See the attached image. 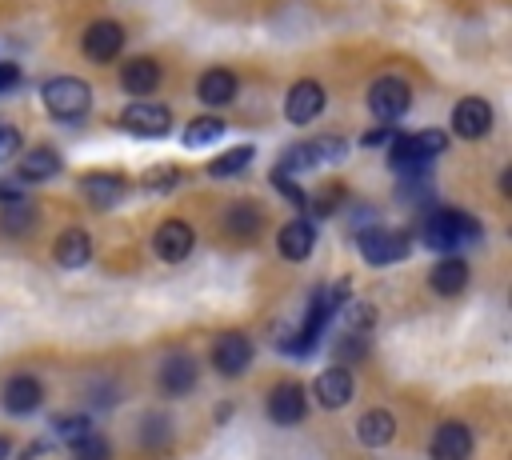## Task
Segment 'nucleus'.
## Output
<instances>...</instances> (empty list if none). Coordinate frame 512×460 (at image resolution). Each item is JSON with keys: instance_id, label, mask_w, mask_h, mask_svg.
Segmentation results:
<instances>
[{"instance_id": "21", "label": "nucleus", "mask_w": 512, "mask_h": 460, "mask_svg": "<svg viewBox=\"0 0 512 460\" xmlns=\"http://www.w3.org/2000/svg\"><path fill=\"white\" fill-rule=\"evenodd\" d=\"M120 88L132 92V96H148V92H156V88H160V64L148 60V56L128 60V64L120 68Z\"/></svg>"}, {"instance_id": "25", "label": "nucleus", "mask_w": 512, "mask_h": 460, "mask_svg": "<svg viewBox=\"0 0 512 460\" xmlns=\"http://www.w3.org/2000/svg\"><path fill=\"white\" fill-rule=\"evenodd\" d=\"M260 224H264V216H260V208L252 200H236L224 212V232L236 236V240H252L260 232Z\"/></svg>"}, {"instance_id": "30", "label": "nucleus", "mask_w": 512, "mask_h": 460, "mask_svg": "<svg viewBox=\"0 0 512 460\" xmlns=\"http://www.w3.org/2000/svg\"><path fill=\"white\" fill-rule=\"evenodd\" d=\"M308 144H312L316 168H320V164H336V160H344V156H348V140H344V136H336V132H328V136H320V140H308Z\"/></svg>"}, {"instance_id": "11", "label": "nucleus", "mask_w": 512, "mask_h": 460, "mask_svg": "<svg viewBox=\"0 0 512 460\" xmlns=\"http://www.w3.org/2000/svg\"><path fill=\"white\" fill-rule=\"evenodd\" d=\"M192 244H196V232L184 220H164L152 232V252L160 260H168V264H180L184 256H192Z\"/></svg>"}, {"instance_id": "33", "label": "nucleus", "mask_w": 512, "mask_h": 460, "mask_svg": "<svg viewBox=\"0 0 512 460\" xmlns=\"http://www.w3.org/2000/svg\"><path fill=\"white\" fill-rule=\"evenodd\" d=\"M284 176H296V172H308V168H316V156H312V144H292L284 156H280V164H276Z\"/></svg>"}, {"instance_id": "39", "label": "nucleus", "mask_w": 512, "mask_h": 460, "mask_svg": "<svg viewBox=\"0 0 512 460\" xmlns=\"http://www.w3.org/2000/svg\"><path fill=\"white\" fill-rule=\"evenodd\" d=\"M272 184H276V192H280V196H288L296 208H304V192L292 184V176H284L280 168H272Z\"/></svg>"}, {"instance_id": "26", "label": "nucleus", "mask_w": 512, "mask_h": 460, "mask_svg": "<svg viewBox=\"0 0 512 460\" xmlns=\"http://www.w3.org/2000/svg\"><path fill=\"white\" fill-rule=\"evenodd\" d=\"M428 284H432L440 296H456V292L468 284V264H464L460 256H444L440 264H432Z\"/></svg>"}, {"instance_id": "18", "label": "nucleus", "mask_w": 512, "mask_h": 460, "mask_svg": "<svg viewBox=\"0 0 512 460\" xmlns=\"http://www.w3.org/2000/svg\"><path fill=\"white\" fill-rule=\"evenodd\" d=\"M56 172H60V152L48 148V144H36V148H28V152L16 160V180H20V184H36V180H48V176H56Z\"/></svg>"}, {"instance_id": "43", "label": "nucleus", "mask_w": 512, "mask_h": 460, "mask_svg": "<svg viewBox=\"0 0 512 460\" xmlns=\"http://www.w3.org/2000/svg\"><path fill=\"white\" fill-rule=\"evenodd\" d=\"M0 460H8V436H0Z\"/></svg>"}, {"instance_id": "22", "label": "nucleus", "mask_w": 512, "mask_h": 460, "mask_svg": "<svg viewBox=\"0 0 512 460\" xmlns=\"http://www.w3.org/2000/svg\"><path fill=\"white\" fill-rule=\"evenodd\" d=\"M52 256H56V264H64V268H80V264H88V256H92V236H88L84 228H64V232L56 236Z\"/></svg>"}, {"instance_id": "28", "label": "nucleus", "mask_w": 512, "mask_h": 460, "mask_svg": "<svg viewBox=\"0 0 512 460\" xmlns=\"http://www.w3.org/2000/svg\"><path fill=\"white\" fill-rule=\"evenodd\" d=\"M252 156H256L252 144H236V148H228V152L208 160V176H236V172H244L252 164Z\"/></svg>"}, {"instance_id": "20", "label": "nucleus", "mask_w": 512, "mask_h": 460, "mask_svg": "<svg viewBox=\"0 0 512 460\" xmlns=\"http://www.w3.org/2000/svg\"><path fill=\"white\" fill-rule=\"evenodd\" d=\"M312 244H316V228L308 220H288L276 232V248H280L284 260H308L312 256Z\"/></svg>"}, {"instance_id": "19", "label": "nucleus", "mask_w": 512, "mask_h": 460, "mask_svg": "<svg viewBox=\"0 0 512 460\" xmlns=\"http://www.w3.org/2000/svg\"><path fill=\"white\" fill-rule=\"evenodd\" d=\"M40 400H44V388H40V380L28 376V372H20V376H12V380L4 384V408H8L12 416H28V412H36Z\"/></svg>"}, {"instance_id": "8", "label": "nucleus", "mask_w": 512, "mask_h": 460, "mask_svg": "<svg viewBox=\"0 0 512 460\" xmlns=\"http://www.w3.org/2000/svg\"><path fill=\"white\" fill-rule=\"evenodd\" d=\"M324 104H328L324 84H316V80H296V84L288 88V96H284V116H288L292 124H312V120L324 112Z\"/></svg>"}, {"instance_id": "23", "label": "nucleus", "mask_w": 512, "mask_h": 460, "mask_svg": "<svg viewBox=\"0 0 512 460\" xmlns=\"http://www.w3.org/2000/svg\"><path fill=\"white\" fill-rule=\"evenodd\" d=\"M356 436H360V444H364V448H384V444L396 436V416H392V412H384V408H372V412H364V416H360Z\"/></svg>"}, {"instance_id": "5", "label": "nucleus", "mask_w": 512, "mask_h": 460, "mask_svg": "<svg viewBox=\"0 0 512 460\" xmlns=\"http://www.w3.org/2000/svg\"><path fill=\"white\" fill-rule=\"evenodd\" d=\"M356 248H360V256L368 260V264H396V260H404L408 256V232H400V228H384V224H372V228H360L356 232Z\"/></svg>"}, {"instance_id": "17", "label": "nucleus", "mask_w": 512, "mask_h": 460, "mask_svg": "<svg viewBox=\"0 0 512 460\" xmlns=\"http://www.w3.org/2000/svg\"><path fill=\"white\" fill-rule=\"evenodd\" d=\"M428 452H432V460H468V456H472V432H468L464 424L448 420V424L436 428Z\"/></svg>"}, {"instance_id": "34", "label": "nucleus", "mask_w": 512, "mask_h": 460, "mask_svg": "<svg viewBox=\"0 0 512 460\" xmlns=\"http://www.w3.org/2000/svg\"><path fill=\"white\" fill-rule=\"evenodd\" d=\"M52 432L60 436V440H80V436H88L92 432V420L84 416V412H72V416H56V424H52Z\"/></svg>"}, {"instance_id": "16", "label": "nucleus", "mask_w": 512, "mask_h": 460, "mask_svg": "<svg viewBox=\"0 0 512 460\" xmlns=\"http://www.w3.org/2000/svg\"><path fill=\"white\" fill-rule=\"evenodd\" d=\"M80 188H84V196L96 204V208H112V204H120L124 200V192H128V180L120 176V172H84L80 176Z\"/></svg>"}, {"instance_id": "9", "label": "nucleus", "mask_w": 512, "mask_h": 460, "mask_svg": "<svg viewBox=\"0 0 512 460\" xmlns=\"http://www.w3.org/2000/svg\"><path fill=\"white\" fill-rule=\"evenodd\" d=\"M452 132L464 140H480L492 132V104L484 96H464L452 108Z\"/></svg>"}, {"instance_id": "14", "label": "nucleus", "mask_w": 512, "mask_h": 460, "mask_svg": "<svg viewBox=\"0 0 512 460\" xmlns=\"http://www.w3.org/2000/svg\"><path fill=\"white\" fill-rule=\"evenodd\" d=\"M352 392H356V380H352V372L348 368H328V372H320L316 376V384H312V396H316V404L320 408H328V412H336V408H344L348 400H352Z\"/></svg>"}, {"instance_id": "29", "label": "nucleus", "mask_w": 512, "mask_h": 460, "mask_svg": "<svg viewBox=\"0 0 512 460\" xmlns=\"http://www.w3.org/2000/svg\"><path fill=\"white\" fill-rule=\"evenodd\" d=\"M224 136V116H196L188 128H184V144L188 148H204L212 140Z\"/></svg>"}, {"instance_id": "36", "label": "nucleus", "mask_w": 512, "mask_h": 460, "mask_svg": "<svg viewBox=\"0 0 512 460\" xmlns=\"http://www.w3.org/2000/svg\"><path fill=\"white\" fill-rule=\"evenodd\" d=\"M340 312H344V324H348V332H360V336H364V328L376 320L372 304H364V300H356V304H352V300H344V308H340Z\"/></svg>"}, {"instance_id": "41", "label": "nucleus", "mask_w": 512, "mask_h": 460, "mask_svg": "<svg viewBox=\"0 0 512 460\" xmlns=\"http://www.w3.org/2000/svg\"><path fill=\"white\" fill-rule=\"evenodd\" d=\"M392 140H396L392 124H380V128H372V132H364V136H360V144H364V148H380V144H392Z\"/></svg>"}, {"instance_id": "12", "label": "nucleus", "mask_w": 512, "mask_h": 460, "mask_svg": "<svg viewBox=\"0 0 512 460\" xmlns=\"http://www.w3.org/2000/svg\"><path fill=\"white\" fill-rule=\"evenodd\" d=\"M212 364L220 376H240L252 364V340L244 332H224L212 344Z\"/></svg>"}, {"instance_id": "2", "label": "nucleus", "mask_w": 512, "mask_h": 460, "mask_svg": "<svg viewBox=\"0 0 512 460\" xmlns=\"http://www.w3.org/2000/svg\"><path fill=\"white\" fill-rule=\"evenodd\" d=\"M420 240L436 252H452V248H468L480 240V224L464 212V208H424L420 216Z\"/></svg>"}, {"instance_id": "40", "label": "nucleus", "mask_w": 512, "mask_h": 460, "mask_svg": "<svg viewBox=\"0 0 512 460\" xmlns=\"http://www.w3.org/2000/svg\"><path fill=\"white\" fill-rule=\"evenodd\" d=\"M16 152H20V132L12 124H0V164L12 160Z\"/></svg>"}, {"instance_id": "42", "label": "nucleus", "mask_w": 512, "mask_h": 460, "mask_svg": "<svg viewBox=\"0 0 512 460\" xmlns=\"http://www.w3.org/2000/svg\"><path fill=\"white\" fill-rule=\"evenodd\" d=\"M12 200H24L20 180H0V204H12Z\"/></svg>"}, {"instance_id": "24", "label": "nucleus", "mask_w": 512, "mask_h": 460, "mask_svg": "<svg viewBox=\"0 0 512 460\" xmlns=\"http://www.w3.org/2000/svg\"><path fill=\"white\" fill-rule=\"evenodd\" d=\"M196 96H200L208 108H220V104H228V100L236 96V76H232L228 68H208V72L200 76V84H196Z\"/></svg>"}, {"instance_id": "7", "label": "nucleus", "mask_w": 512, "mask_h": 460, "mask_svg": "<svg viewBox=\"0 0 512 460\" xmlns=\"http://www.w3.org/2000/svg\"><path fill=\"white\" fill-rule=\"evenodd\" d=\"M120 128H128V132H136V136L156 140V136H168V128H172V112H168L164 104L136 100V104H128V108L120 112Z\"/></svg>"}, {"instance_id": "1", "label": "nucleus", "mask_w": 512, "mask_h": 460, "mask_svg": "<svg viewBox=\"0 0 512 460\" xmlns=\"http://www.w3.org/2000/svg\"><path fill=\"white\" fill-rule=\"evenodd\" d=\"M348 280H336L332 288H316L312 292V300H308V312H304V324L288 336V340H280V348L284 352H292V356H308L312 348H316V340H320V332L328 328V320L344 308V300H348Z\"/></svg>"}, {"instance_id": "4", "label": "nucleus", "mask_w": 512, "mask_h": 460, "mask_svg": "<svg viewBox=\"0 0 512 460\" xmlns=\"http://www.w3.org/2000/svg\"><path fill=\"white\" fill-rule=\"evenodd\" d=\"M40 100L56 120H80L92 108V88L80 76H52L40 88Z\"/></svg>"}, {"instance_id": "37", "label": "nucleus", "mask_w": 512, "mask_h": 460, "mask_svg": "<svg viewBox=\"0 0 512 460\" xmlns=\"http://www.w3.org/2000/svg\"><path fill=\"white\" fill-rule=\"evenodd\" d=\"M332 352H336L340 360H360V356L368 352V344H364V336H360V332H344V336H340V344H336Z\"/></svg>"}, {"instance_id": "6", "label": "nucleus", "mask_w": 512, "mask_h": 460, "mask_svg": "<svg viewBox=\"0 0 512 460\" xmlns=\"http://www.w3.org/2000/svg\"><path fill=\"white\" fill-rule=\"evenodd\" d=\"M412 104V88L400 80V76H380L372 88H368V112L380 120V124H396Z\"/></svg>"}, {"instance_id": "32", "label": "nucleus", "mask_w": 512, "mask_h": 460, "mask_svg": "<svg viewBox=\"0 0 512 460\" xmlns=\"http://www.w3.org/2000/svg\"><path fill=\"white\" fill-rule=\"evenodd\" d=\"M108 456H112V448H108V436H100V432L72 440V460H108Z\"/></svg>"}, {"instance_id": "31", "label": "nucleus", "mask_w": 512, "mask_h": 460, "mask_svg": "<svg viewBox=\"0 0 512 460\" xmlns=\"http://www.w3.org/2000/svg\"><path fill=\"white\" fill-rule=\"evenodd\" d=\"M344 200H348V192H344L340 184H328L324 192H316L312 200H304V208H312V216H320V220H324V216L340 212V204H344Z\"/></svg>"}, {"instance_id": "27", "label": "nucleus", "mask_w": 512, "mask_h": 460, "mask_svg": "<svg viewBox=\"0 0 512 460\" xmlns=\"http://www.w3.org/2000/svg\"><path fill=\"white\" fill-rule=\"evenodd\" d=\"M32 224H36V208H32L28 200L0 204V232H4V236H24Z\"/></svg>"}, {"instance_id": "35", "label": "nucleus", "mask_w": 512, "mask_h": 460, "mask_svg": "<svg viewBox=\"0 0 512 460\" xmlns=\"http://www.w3.org/2000/svg\"><path fill=\"white\" fill-rule=\"evenodd\" d=\"M180 176H184V172H180L176 164H160V168H148V172H144V188H148V192H168V188L180 184Z\"/></svg>"}, {"instance_id": "15", "label": "nucleus", "mask_w": 512, "mask_h": 460, "mask_svg": "<svg viewBox=\"0 0 512 460\" xmlns=\"http://www.w3.org/2000/svg\"><path fill=\"white\" fill-rule=\"evenodd\" d=\"M156 380H160V388H164L168 396L192 392V384H196V356H188V352H168V356L160 360Z\"/></svg>"}, {"instance_id": "10", "label": "nucleus", "mask_w": 512, "mask_h": 460, "mask_svg": "<svg viewBox=\"0 0 512 460\" xmlns=\"http://www.w3.org/2000/svg\"><path fill=\"white\" fill-rule=\"evenodd\" d=\"M80 48H84V56H88L92 64H108V60L124 48V28H120L116 20H92V24L84 28Z\"/></svg>"}, {"instance_id": "3", "label": "nucleus", "mask_w": 512, "mask_h": 460, "mask_svg": "<svg viewBox=\"0 0 512 460\" xmlns=\"http://www.w3.org/2000/svg\"><path fill=\"white\" fill-rule=\"evenodd\" d=\"M448 148V132L444 128H424V132H400L388 144V160L396 172H412V168H428V160H436Z\"/></svg>"}, {"instance_id": "38", "label": "nucleus", "mask_w": 512, "mask_h": 460, "mask_svg": "<svg viewBox=\"0 0 512 460\" xmlns=\"http://www.w3.org/2000/svg\"><path fill=\"white\" fill-rule=\"evenodd\" d=\"M144 444H148V448H156V444L164 448V444H168V420L148 416V420H144Z\"/></svg>"}, {"instance_id": "13", "label": "nucleus", "mask_w": 512, "mask_h": 460, "mask_svg": "<svg viewBox=\"0 0 512 460\" xmlns=\"http://www.w3.org/2000/svg\"><path fill=\"white\" fill-rule=\"evenodd\" d=\"M264 408H268V416H272L276 424H300L304 412H308V400H304V388H300L296 380H280V384L268 392Z\"/></svg>"}]
</instances>
